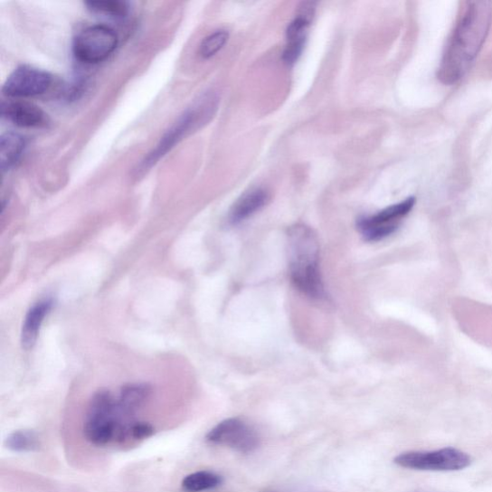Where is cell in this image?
Instances as JSON below:
<instances>
[{
  "label": "cell",
  "mask_w": 492,
  "mask_h": 492,
  "mask_svg": "<svg viewBox=\"0 0 492 492\" xmlns=\"http://www.w3.org/2000/svg\"><path fill=\"white\" fill-rule=\"evenodd\" d=\"M491 24L492 3L463 4L438 70L442 84L451 86L464 79L482 51Z\"/></svg>",
  "instance_id": "6da1fadb"
},
{
  "label": "cell",
  "mask_w": 492,
  "mask_h": 492,
  "mask_svg": "<svg viewBox=\"0 0 492 492\" xmlns=\"http://www.w3.org/2000/svg\"><path fill=\"white\" fill-rule=\"evenodd\" d=\"M289 271L291 282L306 297L327 299L319 267V243L313 229L295 224L288 231Z\"/></svg>",
  "instance_id": "7a4b0ae2"
},
{
  "label": "cell",
  "mask_w": 492,
  "mask_h": 492,
  "mask_svg": "<svg viewBox=\"0 0 492 492\" xmlns=\"http://www.w3.org/2000/svg\"><path fill=\"white\" fill-rule=\"evenodd\" d=\"M118 37L109 26L97 24L87 27L73 42V54L82 63L99 64L118 48Z\"/></svg>",
  "instance_id": "5b68a950"
},
{
  "label": "cell",
  "mask_w": 492,
  "mask_h": 492,
  "mask_svg": "<svg viewBox=\"0 0 492 492\" xmlns=\"http://www.w3.org/2000/svg\"><path fill=\"white\" fill-rule=\"evenodd\" d=\"M24 138L18 133L7 132L0 138V162L3 172H7L21 159L24 151Z\"/></svg>",
  "instance_id": "4fadbf2b"
},
{
  "label": "cell",
  "mask_w": 492,
  "mask_h": 492,
  "mask_svg": "<svg viewBox=\"0 0 492 492\" xmlns=\"http://www.w3.org/2000/svg\"><path fill=\"white\" fill-rule=\"evenodd\" d=\"M415 204V198L409 197L403 202L393 204L373 215L360 218L357 229L364 241L376 242L383 241L399 228L400 223L407 217Z\"/></svg>",
  "instance_id": "52a82bcc"
},
{
  "label": "cell",
  "mask_w": 492,
  "mask_h": 492,
  "mask_svg": "<svg viewBox=\"0 0 492 492\" xmlns=\"http://www.w3.org/2000/svg\"><path fill=\"white\" fill-rule=\"evenodd\" d=\"M52 82V75L48 71L22 66L9 75L3 87V92L10 99L34 98L45 94Z\"/></svg>",
  "instance_id": "ba28073f"
},
{
  "label": "cell",
  "mask_w": 492,
  "mask_h": 492,
  "mask_svg": "<svg viewBox=\"0 0 492 492\" xmlns=\"http://www.w3.org/2000/svg\"><path fill=\"white\" fill-rule=\"evenodd\" d=\"M399 467L424 471H457L467 468L471 458L467 453L448 448L430 452H406L395 458Z\"/></svg>",
  "instance_id": "8992f818"
},
{
  "label": "cell",
  "mask_w": 492,
  "mask_h": 492,
  "mask_svg": "<svg viewBox=\"0 0 492 492\" xmlns=\"http://www.w3.org/2000/svg\"><path fill=\"white\" fill-rule=\"evenodd\" d=\"M8 448L15 452H30L39 448V440L30 430H17L7 439Z\"/></svg>",
  "instance_id": "2e32d148"
},
{
  "label": "cell",
  "mask_w": 492,
  "mask_h": 492,
  "mask_svg": "<svg viewBox=\"0 0 492 492\" xmlns=\"http://www.w3.org/2000/svg\"><path fill=\"white\" fill-rule=\"evenodd\" d=\"M132 417L120 408L118 399L109 392L101 391L92 396L84 423V434L88 441L97 446L113 440L125 442Z\"/></svg>",
  "instance_id": "3957f363"
},
{
  "label": "cell",
  "mask_w": 492,
  "mask_h": 492,
  "mask_svg": "<svg viewBox=\"0 0 492 492\" xmlns=\"http://www.w3.org/2000/svg\"><path fill=\"white\" fill-rule=\"evenodd\" d=\"M86 5L92 13L116 20L126 18L129 13V5L126 2H90Z\"/></svg>",
  "instance_id": "9a60e30c"
},
{
  "label": "cell",
  "mask_w": 492,
  "mask_h": 492,
  "mask_svg": "<svg viewBox=\"0 0 492 492\" xmlns=\"http://www.w3.org/2000/svg\"><path fill=\"white\" fill-rule=\"evenodd\" d=\"M222 483V477L217 473L197 471L184 477L182 488L187 492H203L218 487Z\"/></svg>",
  "instance_id": "5bb4252c"
},
{
  "label": "cell",
  "mask_w": 492,
  "mask_h": 492,
  "mask_svg": "<svg viewBox=\"0 0 492 492\" xmlns=\"http://www.w3.org/2000/svg\"><path fill=\"white\" fill-rule=\"evenodd\" d=\"M270 195L263 189H253L242 194L229 213V222L238 225L252 217L269 203Z\"/></svg>",
  "instance_id": "8fae6325"
},
{
  "label": "cell",
  "mask_w": 492,
  "mask_h": 492,
  "mask_svg": "<svg viewBox=\"0 0 492 492\" xmlns=\"http://www.w3.org/2000/svg\"><path fill=\"white\" fill-rule=\"evenodd\" d=\"M2 115L15 127L39 128L48 125L49 118L40 107L24 101H8L2 105Z\"/></svg>",
  "instance_id": "30bf717a"
},
{
  "label": "cell",
  "mask_w": 492,
  "mask_h": 492,
  "mask_svg": "<svg viewBox=\"0 0 492 492\" xmlns=\"http://www.w3.org/2000/svg\"><path fill=\"white\" fill-rule=\"evenodd\" d=\"M52 299H44L30 308L22 329V345L24 349H30L35 345L43 322L52 311Z\"/></svg>",
  "instance_id": "7c38bea8"
},
{
  "label": "cell",
  "mask_w": 492,
  "mask_h": 492,
  "mask_svg": "<svg viewBox=\"0 0 492 492\" xmlns=\"http://www.w3.org/2000/svg\"><path fill=\"white\" fill-rule=\"evenodd\" d=\"M213 444L227 446L242 453L257 449L259 437L256 430L239 419H229L213 427L206 437Z\"/></svg>",
  "instance_id": "9c48e42d"
},
{
  "label": "cell",
  "mask_w": 492,
  "mask_h": 492,
  "mask_svg": "<svg viewBox=\"0 0 492 492\" xmlns=\"http://www.w3.org/2000/svg\"><path fill=\"white\" fill-rule=\"evenodd\" d=\"M153 433L154 428L149 423L135 421L130 429L129 440H145Z\"/></svg>",
  "instance_id": "ac0fdd59"
},
{
  "label": "cell",
  "mask_w": 492,
  "mask_h": 492,
  "mask_svg": "<svg viewBox=\"0 0 492 492\" xmlns=\"http://www.w3.org/2000/svg\"><path fill=\"white\" fill-rule=\"evenodd\" d=\"M229 34L224 30L217 31L206 37L199 46V54L203 59H210L220 52L226 44Z\"/></svg>",
  "instance_id": "e0dca14e"
},
{
  "label": "cell",
  "mask_w": 492,
  "mask_h": 492,
  "mask_svg": "<svg viewBox=\"0 0 492 492\" xmlns=\"http://www.w3.org/2000/svg\"><path fill=\"white\" fill-rule=\"evenodd\" d=\"M218 106L219 98L213 92H209L200 98L162 137L156 147L148 154L140 167L137 169V173L148 172L149 168L156 166L161 158L166 156V153L183 140L184 137L205 126L217 112Z\"/></svg>",
  "instance_id": "277c9868"
}]
</instances>
